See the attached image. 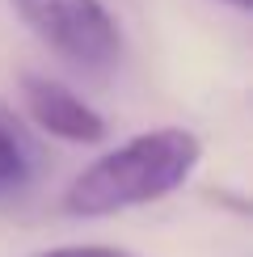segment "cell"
Wrapping results in <instances>:
<instances>
[{
	"mask_svg": "<svg viewBox=\"0 0 253 257\" xmlns=\"http://www.w3.org/2000/svg\"><path fill=\"white\" fill-rule=\"evenodd\" d=\"M34 257H135V253L110 249V244H68V249H51V253H34Z\"/></svg>",
	"mask_w": 253,
	"mask_h": 257,
	"instance_id": "5",
	"label": "cell"
},
{
	"mask_svg": "<svg viewBox=\"0 0 253 257\" xmlns=\"http://www.w3.org/2000/svg\"><path fill=\"white\" fill-rule=\"evenodd\" d=\"M219 5H228V9H236V13H249V5H253V0H219Z\"/></svg>",
	"mask_w": 253,
	"mask_h": 257,
	"instance_id": "6",
	"label": "cell"
},
{
	"mask_svg": "<svg viewBox=\"0 0 253 257\" xmlns=\"http://www.w3.org/2000/svg\"><path fill=\"white\" fill-rule=\"evenodd\" d=\"M21 110L26 118L42 126L47 135L63 139V144H97L105 139V118L89 101H80L68 84L51 76H21Z\"/></svg>",
	"mask_w": 253,
	"mask_h": 257,
	"instance_id": "3",
	"label": "cell"
},
{
	"mask_svg": "<svg viewBox=\"0 0 253 257\" xmlns=\"http://www.w3.org/2000/svg\"><path fill=\"white\" fill-rule=\"evenodd\" d=\"M34 165H38L34 135L21 122V114L0 97V198L26 186L34 177Z\"/></svg>",
	"mask_w": 253,
	"mask_h": 257,
	"instance_id": "4",
	"label": "cell"
},
{
	"mask_svg": "<svg viewBox=\"0 0 253 257\" xmlns=\"http://www.w3.org/2000/svg\"><path fill=\"white\" fill-rule=\"evenodd\" d=\"M42 47L80 72H105L122 55L118 21L101 0H9Z\"/></svg>",
	"mask_w": 253,
	"mask_h": 257,
	"instance_id": "2",
	"label": "cell"
},
{
	"mask_svg": "<svg viewBox=\"0 0 253 257\" xmlns=\"http://www.w3.org/2000/svg\"><path fill=\"white\" fill-rule=\"evenodd\" d=\"M198 160H203V144L190 131L156 126V131H144L118 144L114 152L97 156L80 177H72V186L63 190V207L89 219L144 207V202H156L173 194L177 186H186Z\"/></svg>",
	"mask_w": 253,
	"mask_h": 257,
	"instance_id": "1",
	"label": "cell"
}]
</instances>
